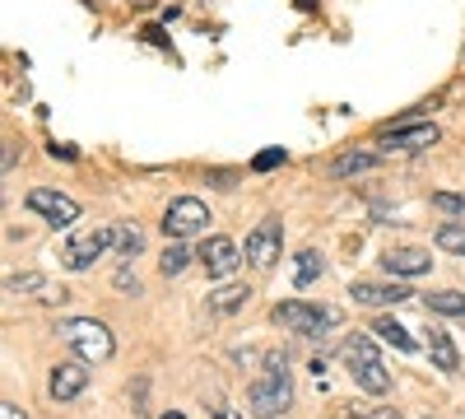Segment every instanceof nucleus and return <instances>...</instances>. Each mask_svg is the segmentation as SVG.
Listing matches in <instances>:
<instances>
[{"mask_svg":"<svg viewBox=\"0 0 465 419\" xmlns=\"http://www.w3.org/2000/svg\"><path fill=\"white\" fill-rule=\"evenodd\" d=\"M340 359L349 368V377L368 392V396H386V387H391V373H386L377 345H372V335H349L344 345H340Z\"/></svg>","mask_w":465,"mask_h":419,"instance_id":"obj_1","label":"nucleus"},{"mask_svg":"<svg viewBox=\"0 0 465 419\" xmlns=\"http://www.w3.org/2000/svg\"><path fill=\"white\" fill-rule=\"evenodd\" d=\"M289 405H293V377H289L284 359H270L265 373L247 387V410H252L256 419H275V414H284Z\"/></svg>","mask_w":465,"mask_h":419,"instance_id":"obj_2","label":"nucleus"},{"mask_svg":"<svg viewBox=\"0 0 465 419\" xmlns=\"http://www.w3.org/2000/svg\"><path fill=\"white\" fill-rule=\"evenodd\" d=\"M61 340L80 354V364H107L112 354H116V340H112V331L103 326V322H94V317H70V322H61Z\"/></svg>","mask_w":465,"mask_h":419,"instance_id":"obj_3","label":"nucleus"},{"mask_svg":"<svg viewBox=\"0 0 465 419\" xmlns=\"http://www.w3.org/2000/svg\"><path fill=\"white\" fill-rule=\"evenodd\" d=\"M335 322H340V313H335V308H326V303H302V298H289V303H280V308H275V326L298 331V335H317V331H326V326H335Z\"/></svg>","mask_w":465,"mask_h":419,"instance_id":"obj_4","label":"nucleus"},{"mask_svg":"<svg viewBox=\"0 0 465 419\" xmlns=\"http://www.w3.org/2000/svg\"><path fill=\"white\" fill-rule=\"evenodd\" d=\"M205 224H210V210H205V201H196V196H177V201H168V210H163V234H168L173 243L205 234Z\"/></svg>","mask_w":465,"mask_h":419,"instance_id":"obj_5","label":"nucleus"},{"mask_svg":"<svg viewBox=\"0 0 465 419\" xmlns=\"http://www.w3.org/2000/svg\"><path fill=\"white\" fill-rule=\"evenodd\" d=\"M116 243V228H89V234H80V238H70L65 243V252H61V265L65 271H89V265L98 261V256H107V247Z\"/></svg>","mask_w":465,"mask_h":419,"instance_id":"obj_6","label":"nucleus"},{"mask_svg":"<svg viewBox=\"0 0 465 419\" xmlns=\"http://www.w3.org/2000/svg\"><path fill=\"white\" fill-rule=\"evenodd\" d=\"M28 210L43 214L52 228H70L74 219H80V201H70L65 192H52V186H33V192H28Z\"/></svg>","mask_w":465,"mask_h":419,"instance_id":"obj_7","label":"nucleus"},{"mask_svg":"<svg viewBox=\"0 0 465 419\" xmlns=\"http://www.w3.org/2000/svg\"><path fill=\"white\" fill-rule=\"evenodd\" d=\"M280 243H284V228H280V219H275V214H270V219H261V224L252 228V234H247L242 256H247L252 265H261V271H265V265L280 256Z\"/></svg>","mask_w":465,"mask_h":419,"instance_id":"obj_8","label":"nucleus"},{"mask_svg":"<svg viewBox=\"0 0 465 419\" xmlns=\"http://www.w3.org/2000/svg\"><path fill=\"white\" fill-rule=\"evenodd\" d=\"M377 145L386 155H391V149H429V145H438V126L433 122H401L391 131H381Z\"/></svg>","mask_w":465,"mask_h":419,"instance_id":"obj_9","label":"nucleus"},{"mask_svg":"<svg viewBox=\"0 0 465 419\" xmlns=\"http://www.w3.org/2000/svg\"><path fill=\"white\" fill-rule=\"evenodd\" d=\"M201 261H205V275L223 280V275H232L242 265V252H238V243H232V238H210L201 247Z\"/></svg>","mask_w":465,"mask_h":419,"instance_id":"obj_10","label":"nucleus"},{"mask_svg":"<svg viewBox=\"0 0 465 419\" xmlns=\"http://www.w3.org/2000/svg\"><path fill=\"white\" fill-rule=\"evenodd\" d=\"M349 294H354V303H363V308H396V303L410 298L405 284H368V280H354Z\"/></svg>","mask_w":465,"mask_h":419,"instance_id":"obj_11","label":"nucleus"},{"mask_svg":"<svg viewBox=\"0 0 465 419\" xmlns=\"http://www.w3.org/2000/svg\"><path fill=\"white\" fill-rule=\"evenodd\" d=\"M89 387V368L84 364H56L52 368V401H74Z\"/></svg>","mask_w":465,"mask_h":419,"instance_id":"obj_12","label":"nucleus"},{"mask_svg":"<svg viewBox=\"0 0 465 419\" xmlns=\"http://www.w3.org/2000/svg\"><path fill=\"white\" fill-rule=\"evenodd\" d=\"M381 265H386V275H423L433 265V256L419 247H401V252H386Z\"/></svg>","mask_w":465,"mask_h":419,"instance_id":"obj_13","label":"nucleus"},{"mask_svg":"<svg viewBox=\"0 0 465 419\" xmlns=\"http://www.w3.org/2000/svg\"><path fill=\"white\" fill-rule=\"evenodd\" d=\"M429 354H433V364H438L442 373H456V368H460V354H456L451 335H447L442 326H429Z\"/></svg>","mask_w":465,"mask_h":419,"instance_id":"obj_14","label":"nucleus"},{"mask_svg":"<svg viewBox=\"0 0 465 419\" xmlns=\"http://www.w3.org/2000/svg\"><path fill=\"white\" fill-rule=\"evenodd\" d=\"M372 331H377V340H386V345H396L401 354H414L419 345H414V335L401 326V322H391V317H377L372 322Z\"/></svg>","mask_w":465,"mask_h":419,"instance_id":"obj_15","label":"nucleus"},{"mask_svg":"<svg viewBox=\"0 0 465 419\" xmlns=\"http://www.w3.org/2000/svg\"><path fill=\"white\" fill-rule=\"evenodd\" d=\"M368 168H377V155H368V149H349V155H340V159L331 164V173H335V177H349V173H368Z\"/></svg>","mask_w":465,"mask_h":419,"instance_id":"obj_16","label":"nucleus"},{"mask_svg":"<svg viewBox=\"0 0 465 419\" xmlns=\"http://www.w3.org/2000/svg\"><path fill=\"white\" fill-rule=\"evenodd\" d=\"M247 298H252L247 284H223V289L210 294V308H214V313H232V308H242Z\"/></svg>","mask_w":465,"mask_h":419,"instance_id":"obj_17","label":"nucleus"},{"mask_svg":"<svg viewBox=\"0 0 465 419\" xmlns=\"http://www.w3.org/2000/svg\"><path fill=\"white\" fill-rule=\"evenodd\" d=\"M429 308L442 313V317H465V294H456V289H438V294H429Z\"/></svg>","mask_w":465,"mask_h":419,"instance_id":"obj_18","label":"nucleus"},{"mask_svg":"<svg viewBox=\"0 0 465 419\" xmlns=\"http://www.w3.org/2000/svg\"><path fill=\"white\" fill-rule=\"evenodd\" d=\"M322 275V256L312 252V247H307V252H298V265H293V284L298 289H307V284H312Z\"/></svg>","mask_w":465,"mask_h":419,"instance_id":"obj_19","label":"nucleus"},{"mask_svg":"<svg viewBox=\"0 0 465 419\" xmlns=\"http://www.w3.org/2000/svg\"><path fill=\"white\" fill-rule=\"evenodd\" d=\"M186 265H191V252H186L182 243H173V247H163V256H159V271H163V275H182V271H186Z\"/></svg>","mask_w":465,"mask_h":419,"instance_id":"obj_20","label":"nucleus"},{"mask_svg":"<svg viewBox=\"0 0 465 419\" xmlns=\"http://www.w3.org/2000/svg\"><path fill=\"white\" fill-rule=\"evenodd\" d=\"M438 247L465 256V224H438Z\"/></svg>","mask_w":465,"mask_h":419,"instance_id":"obj_21","label":"nucleus"},{"mask_svg":"<svg viewBox=\"0 0 465 419\" xmlns=\"http://www.w3.org/2000/svg\"><path fill=\"white\" fill-rule=\"evenodd\" d=\"M144 247V234H140V228L135 224H116V252H122V256H135Z\"/></svg>","mask_w":465,"mask_h":419,"instance_id":"obj_22","label":"nucleus"},{"mask_svg":"<svg viewBox=\"0 0 465 419\" xmlns=\"http://www.w3.org/2000/svg\"><path fill=\"white\" fill-rule=\"evenodd\" d=\"M5 289H10V294H24V289H43V294H47L52 284H47L43 275H10V280H5Z\"/></svg>","mask_w":465,"mask_h":419,"instance_id":"obj_23","label":"nucleus"},{"mask_svg":"<svg viewBox=\"0 0 465 419\" xmlns=\"http://www.w3.org/2000/svg\"><path fill=\"white\" fill-rule=\"evenodd\" d=\"M433 205H438V210H447V214H465V196H456V192H438V196H433Z\"/></svg>","mask_w":465,"mask_h":419,"instance_id":"obj_24","label":"nucleus"},{"mask_svg":"<svg viewBox=\"0 0 465 419\" xmlns=\"http://www.w3.org/2000/svg\"><path fill=\"white\" fill-rule=\"evenodd\" d=\"M275 164H284V149H265V155H256V164H252V168H261V173H265V168H275Z\"/></svg>","mask_w":465,"mask_h":419,"instance_id":"obj_25","label":"nucleus"},{"mask_svg":"<svg viewBox=\"0 0 465 419\" xmlns=\"http://www.w3.org/2000/svg\"><path fill=\"white\" fill-rule=\"evenodd\" d=\"M0 419H28V414H24L15 401H0Z\"/></svg>","mask_w":465,"mask_h":419,"instance_id":"obj_26","label":"nucleus"},{"mask_svg":"<svg viewBox=\"0 0 465 419\" xmlns=\"http://www.w3.org/2000/svg\"><path fill=\"white\" fill-rule=\"evenodd\" d=\"M210 419H238V414H232L223 401H214V405H210Z\"/></svg>","mask_w":465,"mask_h":419,"instance_id":"obj_27","label":"nucleus"},{"mask_svg":"<svg viewBox=\"0 0 465 419\" xmlns=\"http://www.w3.org/2000/svg\"><path fill=\"white\" fill-rule=\"evenodd\" d=\"M368 419H396V410H372Z\"/></svg>","mask_w":465,"mask_h":419,"instance_id":"obj_28","label":"nucleus"},{"mask_svg":"<svg viewBox=\"0 0 465 419\" xmlns=\"http://www.w3.org/2000/svg\"><path fill=\"white\" fill-rule=\"evenodd\" d=\"M163 419H182V414H177V410H173V414H163Z\"/></svg>","mask_w":465,"mask_h":419,"instance_id":"obj_29","label":"nucleus"}]
</instances>
